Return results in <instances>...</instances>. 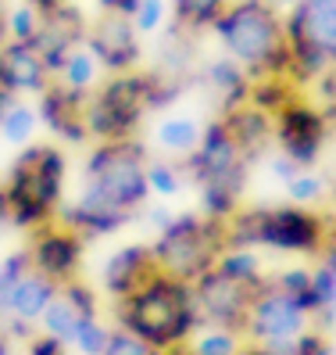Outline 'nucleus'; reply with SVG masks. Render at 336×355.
<instances>
[{
	"label": "nucleus",
	"mask_w": 336,
	"mask_h": 355,
	"mask_svg": "<svg viewBox=\"0 0 336 355\" xmlns=\"http://www.w3.org/2000/svg\"><path fill=\"white\" fill-rule=\"evenodd\" d=\"M147 162H151V155L136 137L97 144L86 158V169H82L79 198L57 219L72 226L82 241L104 237L122 223H129L136 212H143L147 198H151Z\"/></svg>",
	"instance_id": "1"
},
{
	"label": "nucleus",
	"mask_w": 336,
	"mask_h": 355,
	"mask_svg": "<svg viewBox=\"0 0 336 355\" xmlns=\"http://www.w3.org/2000/svg\"><path fill=\"white\" fill-rule=\"evenodd\" d=\"M212 33L218 36L225 58L236 61L247 76H272L283 83V76L293 72L286 18L265 0H229Z\"/></svg>",
	"instance_id": "2"
},
{
	"label": "nucleus",
	"mask_w": 336,
	"mask_h": 355,
	"mask_svg": "<svg viewBox=\"0 0 336 355\" xmlns=\"http://www.w3.org/2000/svg\"><path fill=\"white\" fill-rule=\"evenodd\" d=\"M115 327L136 334V338H143L147 345H154L165 355L183 348L200 327L194 284L176 280L158 269L129 298L115 302Z\"/></svg>",
	"instance_id": "3"
},
{
	"label": "nucleus",
	"mask_w": 336,
	"mask_h": 355,
	"mask_svg": "<svg viewBox=\"0 0 336 355\" xmlns=\"http://www.w3.org/2000/svg\"><path fill=\"white\" fill-rule=\"evenodd\" d=\"M65 151L57 144H29L18 151L4 194L11 223L22 230H39L61 216V194H65Z\"/></svg>",
	"instance_id": "4"
},
{
	"label": "nucleus",
	"mask_w": 336,
	"mask_h": 355,
	"mask_svg": "<svg viewBox=\"0 0 336 355\" xmlns=\"http://www.w3.org/2000/svg\"><path fill=\"white\" fill-rule=\"evenodd\" d=\"M186 176L200 187V201H204V216L229 223L236 216V205L243 194V180H247V151L236 144V137L225 130V122H212L204 130L200 148L183 162Z\"/></svg>",
	"instance_id": "5"
},
{
	"label": "nucleus",
	"mask_w": 336,
	"mask_h": 355,
	"mask_svg": "<svg viewBox=\"0 0 336 355\" xmlns=\"http://www.w3.org/2000/svg\"><path fill=\"white\" fill-rule=\"evenodd\" d=\"M329 219L311 212V208H254V212H236L225 223L229 244H247V248H268L283 255H315L326 252L329 241Z\"/></svg>",
	"instance_id": "6"
},
{
	"label": "nucleus",
	"mask_w": 336,
	"mask_h": 355,
	"mask_svg": "<svg viewBox=\"0 0 336 355\" xmlns=\"http://www.w3.org/2000/svg\"><path fill=\"white\" fill-rule=\"evenodd\" d=\"M225 244H229L225 223L207 219L204 212H179L158 230V241L151 244V252L161 273L194 284L207 269H215Z\"/></svg>",
	"instance_id": "7"
},
{
	"label": "nucleus",
	"mask_w": 336,
	"mask_h": 355,
	"mask_svg": "<svg viewBox=\"0 0 336 355\" xmlns=\"http://www.w3.org/2000/svg\"><path fill=\"white\" fill-rule=\"evenodd\" d=\"M161 97H165V87L158 83V76L118 72L111 79H104L86 97V133L97 137V144L129 140L136 137L143 115L158 108Z\"/></svg>",
	"instance_id": "8"
},
{
	"label": "nucleus",
	"mask_w": 336,
	"mask_h": 355,
	"mask_svg": "<svg viewBox=\"0 0 336 355\" xmlns=\"http://www.w3.org/2000/svg\"><path fill=\"white\" fill-rule=\"evenodd\" d=\"M293 72L322 76L336 69V0H297L286 15Z\"/></svg>",
	"instance_id": "9"
},
{
	"label": "nucleus",
	"mask_w": 336,
	"mask_h": 355,
	"mask_svg": "<svg viewBox=\"0 0 336 355\" xmlns=\"http://www.w3.org/2000/svg\"><path fill=\"white\" fill-rule=\"evenodd\" d=\"M308 330H315L311 312L290 298L286 291H279L272 284V277L265 280V287L254 295L247 312V323H243V338L247 345H268V341H297L304 338Z\"/></svg>",
	"instance_id": "10"
},
{
	"label": "nucleus",
	"mask_w": 336,
	"mask_h": 355,
	"mask_svg": "<svg viewBox=\"0 0 336 355\" xmlns=\"http://www.w3.org/2000/svg\"><path fill=\"white\" fill-rule=\"evenodd\" d=\"M326 119L315 104L304 101H283L276 115H272V140L279 144V151L301 165V169H311L322 155V144H326Z\"/></svg>",
	"instance_id": "11"
},
{
	"label": "nucleus",
	"mask_w": 336,
	"mask_h": 355,
	"mask_svg": "<svg viewBox=\"0 0 336 355\" xmlns=\"http://www.w3.org/2000/svg\"><path fill=\"white\" fill-rule=\"evenodd\" d=\"M258 291H250L236 280L222 277L218 269H207L204 277L194 280V302H197V316L207 327H229V330H243L250 302Z\"/></svg>",
	"instance_id": "12"
},
{
	"label": "nucleus",
	"mask_w": 336,
	"mask_h": 355,
	"mask_svg": "<svg viewBox=\"0 0 336 355\" xmlns=\"http://www.w3.org/2000/svg\"><path fill=\"white\" fill-rule=\"evenodd\" d=\"M29 259L36 273L50 277L57 287L79 280V266H82V237L75 234L72 226H65L61 219L47 223L32 230L29 241Z\"/></svg>",
	"instance_id": "13"
},
{
	"label": "nucleus",
	"mask_w": 336,
	"mask_h": 355,
	"mask_svg": "<svg viewBox=\"0 0 336 355\" xmlns=\"http://www.w3.org/2000/svg\"><path fill=\"white\" fill-rule=\"evenodd\" d=\"M86 47L93 51L104 72H133L140 61V33L129 15L100 11V18L86 29Z\"/></svg>",
	"instance_id": "14"
},
{
	"label": "nucleus",
	"mask_w": 336,
	"mask_h": 355,
	"mask_svg": "<svg viewBox=\"0 0 336 355\" xmlns=\"http://www.w3.org/2000/svg\"><path fill=\"white\" fill-rule=\"evenodd\" d=\"M0 83L15 97H39L54 87V76L44 54L36 51V44L8 40V44H0Z\"/></svg>",
	"instance_id": "15"
},
{
	"label": "nucleus",
	"mask_w": 336,
	"mask_h": 355,
	"mask_svg": "<svg viewBox=\"0 0 336 355\" xmlns=\"http://www.w3.org/2000/svg\"><path fill=\"white\" fill-rule=\"evenodd\" d=\"M154 273H158V262H154L151 244H122L104 259L100 287L111 302H122V298H129L140 284L151 280Z\"/></svg>",
	"instance_id": "16"
},
{
	"label": "nucleus",
	"mask_w": 336,
	"mask_h": 355,
	"mask_svg": "<svg viewBox=\"0 0 336 355\" xmlns=\"http://www.w3.org/2000/svg\"><path fill=\"white\" fill-rule=\"evenodd\" d=\"M86 316H100L97 295L82 280L61 284V291L54 295V302L44 312V320H39V334H47V338H54V341H61V345L68 348L75 327L86 320Z\"/></svg>",
	"instance_id": "17"
},
{
	"label": "nucleus",
	"mask_w": 336,
	"mask_h": 355,
	"mask_svg": "<svg viewBox=\"0 0 336 355\" xmlns=\"http://www.w3.org/2000/svg\"><path fill=\"white\" fill-rule=\"evenodd\" d=\"M39 122L57 133V137H65V140H82V137H90L86 133V97L82 94H72L65 87H54L47 94H39Z\"/></svg>",
	"instance_id": "18"
},
{
	"label": "nucleus",
	"mask_w": 336,
	"mask_h": 355,
	"mask_svg": "<svg viewBox=\"0 0 336 355\" xmlns=\"http://www.w3.org/2000/svg\"><path fill=\"white\" fill-rule=\"evenodd\" d=\"M57 284L44 273H36V269H29V273L18 280V287L11 291V302H8V316L4 323H18V327H39V320H44L47 305L54 302L57 295Z\"/></svg>",
	"instance_id": "19"
},
{
	"label": "nucleus",
	"mask_w": 336,
	"mask_h": 355,
	"mask_svg": "<svg viewBox=\"0 0 336 355\" xmlns=\"http://www.w3.org/2000/svg\"><path fill=\"white\" fill-rule=\"evenodd\" d=\"M204 122L194 119V115H186V112H172V115H165L158 126H154V144H158V151L165 158H179L186 162L197 148H200V140H204Z\"/></svg>",
	"instance_id": "20"
},
{
	"label": "nucleus",
	"mask_w": 336,
	"mask_h": 355,
	"mask_svg": "<svg viewBox=\"0 0 336 355\" xmlns=\"http://www.w3.org/2000/svg\"><path fill=\"white\" fill-rule=\"evenodd\" d=\"M54 83H57V87H65V90H72V94H82V97H90L104 83V69H100V61L93 58V51L86 47V40L68 51V58L61 61Z\"/></svg>",
	"instance_id": "21"
},
{
	"label": "nucleus",
	"mask_w": 336,
	"mask_h": 355,
	"mask_svg": "<svg viewBox=\"0 0 336 355\" xmlns=\"http://www.w3.org/2000/svg\"><path fill=\"white\" fill-rule=\"evenodd\" d=\"M204 83L225 104V112L236 108V104H247V97H250V76L236 65V61H229L225 54L215 58L212 65L204 69Z\"/></svg>",
	"instance_id": "22"
},
{
	"label": "nucleus",
	"mask_w": 336,
	"mask_h": 355,
	"mask_svg": "<svg viewBox=\"0 0 336 355\" xmlns=\"http://www.w3.org/2000/svg\"><path fill=\"white\" fill-rule=\"evenodd\" d=\"M215 269L222 277L229 280H236L250 291H261L265 287V266H261V255H258V248H247V244H225V252L218 255Z\"/></svg>",
	"instance_id": "23"
},
{
	"label": "nucleus",
	"mask_w": 336,
	"mask_h": 355,
	"mask_svg": "<svg viewBox=\"0 0 336 355\" xmlns=\"http://www.w3.org/2000/svg\"><path fill=\"white\" fill-rule=\"evenodd\" d=\"M36 130H39V108L29 104L26 97H15L11 108L4 112V119H0V140L18 148V151H26L36 140Z\"/></svg>",
	"instance_id": "24"
},
{
	"label": "nucleus",
	"mask_w": 336,
	"mask_h": 355,
	"mask_svg": "<svg viewBox=\"0 0 336 355\" xmlns=\"http://www.w3.org/2000/svg\"><path fill=\"white\" fill-rule=\"evenodd\" d=\"M183 348L190 352V355H243L247 352V338H243V330L200 323L194 330V338L186 341Z\"/></svg>",
	"instance_id": "25"
},
{
	"label": "nucleus",
	"mask_w": 336,
	"mask_h": 355,
	"mask_svg": "<svg viewBox=\"0 0 336 355\" xmlns=\"http://www.w3.org/2000/svg\"><path fill=\"white\" fill-rule=\"evenodd\" d=\"M229 0H172V18L179 33H200L212 29L215 18L225 11Z\"/></svg>",
	"instance_id": "26"
},
{
	"label": "nucleus",
	"mask_w": 336,
	"mask_h": 355,
	"mask_svg": "<svg viewBox=\"0 0 336 355\" xmlns=\"http://www.w3.org/2000/svg\"><path fill=\"white\" fill-rule=\"evenodd\" d=\"M183 183H186V165L183 162H168V158H151L147 162V187L151 194L168 201L183 194Z\"/></svg>",
	"instance_id": "27"
},
{
	"label": "nucleus",
	"mask_w": 336,
	"mask_h": 355,
	"mask_svg": "<svg viewBox=\"0 0 336 355\" xmlns=\"http://www.w3.org/2000/svg\"><path fill=\"white\" fill-rule=\"evenodd\" d=\"M283 187H286V205H293V208H315L329 194V183L319 173H311V169H301L297 176L286 180Z\"/></svg>",
	"instance_id": "28"
},
{
	"label": "nucleus",
	"mask_w": 336,
	"mask_h": 355,
	"mask_svg": "<svg viewBox=\"0 0 336 355\" xmlns=\"http://www.w3.org/2000/svg\"><path fill=\"white\" fill-rule=\"evenodd\" d=\"M108 341H111V327L104 323L100 316H86V320L75 327L68 348H72L75 355H104Z\"/></svg>",
	"instance_id": "29"
},
{
	"label": "nucleus",
	"mask_w": 336,
	"mask_h": 355,
	"mask_svg": "<svg viewBox=\"0 0 336 355\" xmlns=\"http://www.w3.org/2000/svg\"><path fill=\"white\" fill-rule=\"evenodd\" d=\"M39 26H44V15H39L32 4H18L11 11H4V36L8 40H18V44H32V40L39 36ZM4 40V44H8Z\"/></svg>",
	"instance_id": "30"
},
{
	"label": "nucleus",
	"mask_w": 336,
	"mask_h": 355,
	"mask_svg": "<svg viewBox=\"0 0 336 355\" xmlns=\"http://www.w3.org/2000/svg\"><path fill=\"white\" fill-rule=\"evenodd\" d=\"M32 269V259H29V248H18V252L0 259V320L8 316V302H11V291L18 287L26 273Z\"/></svg>",
	"instance_id": "31"
},
{
	"label": "nucleus",
	"mask_w": 336,
	"mask_h": 355,
	"mask_svg": "<svg viewBox=\"0 0 336 355\" xmlns=\"http://www.w3.org/2000/svg\"><path fill=\"white\" fill-rule=\"evenodd\" d=\"M165 18H168V0H140L133 11V26L140 36H151L165 26Z\"/></svg>",
	"instance_id": "32"
},
{
	"label": "nucleus",
	"mask_w": 336,
	"mask_h": 355,
	"mask_svg": "<svg viewBox=\"0 0 336 355\" xmlns=\"http://www.w3.org/2000/svg\"><path fill=\"white\" fill-rule=\"evenodd\" d=\"M104 355H165V352H158L154 345H147L143 338H136L129 330L111 327V341L104 348Z\"/></svg>",
	"instance_id": "33"
},
{
	"label": "nucleus",
	"mask_w": 336,
	"mask_h": 355,
	"mask_svg": "<svg viewBox=\"0 0 336 355\" xmlns=\"http://www.w3.org/2000/svg\"><path fill=\"white\" fill-rule=\"evenodd\" d=\"M68 348L61 345V341H54V338H47V334H32V338L26 341V355H65Z\"/></svg>",
	"instance_id": "34"
},
{
	"label": "nucleus",
	"mask_w": 336,
	"mask_h": 355,
	"mask_svg": "<svg viewBox=\"0 0 336 355\" xmlns=\"http://www.w3.org/2000/svg\"><path fill=\"white\" fill-rule=\"evenodd\" d=\"M136 4L140 0H100V11H115V15H129L133 18Z\"/></svg>",
	"instance_id": "35"
},
{
	"label": "nucleus",
	"mask_w": 336,
	"mask_h": 355,
	"mask_svg": "<svg viewBox=\"0 0 336 355\" xmlns=\"http://www.w3.org/2000/svg\"><path fill=\"white\" fill-rule=\"evenodd\" d=\"M26 4H32L39 15H50V11H57V8H61V0H26Z\"/></svg>",
	"instance_id": "36"
},
{
	"label": "nucleus",
	"mask_w": 336,
	"mask_h": 355,
	"mask_svg": "<svg viewBox=\"0 0 336 355\" xmlns=\"http://www.w3.org/2000/svg\"><path fill=\"white\" fill-rule=\"evenodd\" d=\"M265 4H268V8H276V11H279V15L286 18V15H290L293 8H297V0H265Z\"/></svg>",
	"instance_id": "37"
},
{
	"label": "nucleus",
	"mask_w": 336,
	"mask_h": 355,
	"mask_svg": "<svg viewBox=\"0 0 336 355\" xmlns=\"http://www.w3.org/2000/svg\"><path fill=\"white\" fill-rule=\"evenodd\" d=\"M11 101H15V94L4 87V83H0V119H4V112L11 108Z\"/></svg>",
	"instance_id": "38"
},
{
	"label": "nucleus",
	"mask_w": 336,
	"mask_h": 355,
	"mask_svg": "<svg viewBox=\"0 0 336 355\" xmlns=\"http://www.w3.org/2000/svg\"><path fill=\"white\" fill-rule=\"evenodd\" d=\"M11 223V212H8V194H4V187H0V226Z\"/></svg>",
	"instance_id": "39"
},
{
	"label": "nucleus",
	"mask_w": 336,
	"mask_h": 355,
	"mask_svg": "<svg viewBox=\"0 0 336 355\" xmlns=\"http://www.w3.org/2000/svg\"><path fill=\"white\" fill-rule=\"evenodd\" d=\"M0 355H8V330H4V320H0Z\"/></svg>",
	"instance_id": "40"
}]
</instances>
